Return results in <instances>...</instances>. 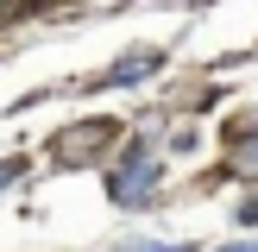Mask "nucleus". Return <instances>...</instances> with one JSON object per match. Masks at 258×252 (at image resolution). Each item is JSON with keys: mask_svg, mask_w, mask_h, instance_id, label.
I'll list each match as a JSON object with an SVG mask.
<instances>
[{"mask_svg": "<svg viewBox=\"0 0 258 252\" xmlns=\"http://www.w3.org/2000/svg\"><path fill=\"white\" fill-rule=\"evenodd\" d=\"M107 189H113V202H151V189H158V164H145V158L133 164V158H126L120 170H113Z\"/></svg>", "mask_w": 258, "mask_h": 252, "instance_id": "obj_1", "label": "nucleus"}, {"mask_svg": "<svg viewBox=\"0 0 258 252\" xmlns=\"http://www.w3.org/2000/svg\"><path fill=\"white\" fill-rule=\"evenodd\" d=\"M158 70V50H133V57H120L107 70V88H126V82H145V76Z\"/></svg>", "mask_w": 258, "mask_h": 252, "instance_id": "obj_2", "label": "nucleus"}, {"mask_svg": "<svg viewBox=\"0 0 258 252\" xmlns=\"http://www.w3.org/2000/svg\"><path fill=\"white\" fill-rule=\"evenodd\" d=\"M233 164H239V176H258V139H239V145H233Z\"/></svg>", "mask_w": 258, "mask_h": 252, "instance_id": "obj_3", "label": "nucleus"}, {"mask_svg": "<svg viewBox=\"0 0 258 252\" xmlns=\"http://www.w3.org/2000/svg\"><path fill=\"white\" fill-rule=\"evenodd\" d=\"M113 252H183V246H158V239H126V246H113Z\"/></svg>", "mask_w": 258, "mask_h": 252, "instance_id": "obj_4", "label": "nucleus"}, {"mask_svg": "<svg viewBox=\"0 0 258 252\" xmlns=\"http://www.w3.org/2000/svg\"><path fill=\"white\" fill-rule=\"evenodd\" d=\"M19 170H25V164H0V189H7L13 176H19Z\"/></svg>", "mask_w": 258, "mask_h": 252, "instance_id": "obj_5", "label": "nucleus"}, {"mask_svg": "<svg viewBox=\"0 0 258 252\" xmlns=\"http://www.w3.org/2000/svg\"><path fill=\"white\" fill-rule=\"evenodd\" d=\"M221 252H258V239H246V246H221Z\"/></svg>", "mask_w": 258, "mask_h": 252, "instance_id": "obj_6", "label": "nucleus"}]
</instances>
